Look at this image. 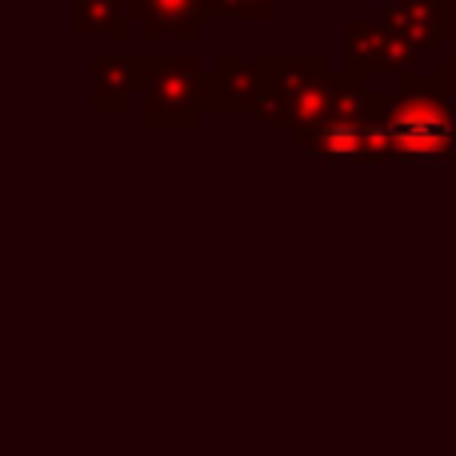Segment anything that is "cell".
Returning <instances> with one entry per match:
<instances>
[{"label": "cell", "instance_id": "cell-1", "mask_svg": "<svg viewBox=\"0 0 456 456\" xmlns=\"http://www.w3.org/2000/svg\"><path fill=\"white\" fill-rule=\"evenodd\" d=\"M452 96L444 80L409 77L401 93L369 96L372 128H377V152L388 165H420L441 168L456 157V128H452Z\"/></svg>", "mask_w": 456, "mask_h": 456}, {"label": "cell", "instance_id": "cell-2", "mask_svg": "<svg viewBox=\"0 0 456 456\" xmlns=\"http://www.w3.org/2000/svg\"><path fill=\"white\" fill-rule=\"evenodd\" d=\"M205 72L189 56L152 61L144 88V125L149 128H197L205 117Z\"/></svg>", "mask_w": 456, "mask_h": 456}, {"label": "cell", "instance_id": "cell-3", "mask_svg": "<svg viewBox=\"0 0 456 456\" xmlns=\"http://www.w3.org/2000/svg\"><path fill=\"white\" fill-rule=\"evenodd\" d=\"M300 152L324 165H361V160H380L377 152V128H372V112H356V117H332L316 128H300L289 133Z\"/></svg>", "mask_w": 456, "mask_h": 456}, {"label": "cell", "instance_id": "cell-4", "mask_svg": "<svg viewBox=\"0 0 456 456\" xmlns=\"http://www.w3.org/2000/svg\"><path fill=\"white\" fill-rule=\"evenodd\" d=\"M417 56L420 48L404 45L396 32H388L385 24H356L348 20L345 28V61L348 72L356 77H401V72L417 69Z\"/></svg>", "mask_w": 456, "mask_h": 456}, {"label": "cell", "instance_id": "cell-5", "mask_svg": "<svg viewBox=\"0 0 456 456\" xmlns=\"http://www.w3.org/2000/svg\"><path fill=\"white\" fill-rule=\"evenodd\" d=\"M221 0H136L133 4V20L144 24V37L160 40V37H189L197 40L205 20L221 16Z\"/></svg>", "mask_w": 456, "mask_h": 456}, {"label": "cell", "instance_id": "cell-6", "mask_svg": "<svg viewBox=\"0 0 456 456\" xmlns=\"http://www.w3.org/2000/svg\"><path fill=\"white\" fill-rule=\"evenodd\" d=\"M152 77L149 56H96L93 61V109L96 112H120L128 96H144Z\"/></svg>", "mask_w": 456, "mask_h": 456}, {"label": "cell", "instance_id": "cell-7", "mask_svg": "<svg viewBox=\"0 0 456 456\" xmlns=\"http://www.w3.org/2000/svg\"><path fill=\"white\" fill-rule=\"evenodd\" d=\"M380 24L412 48H436L449 32H444V4L441 0H393L380 12Z\"/></svg>", "mask_w": 456, "mask_h": 456}, {"label": "cell", "instance_id": "cell-8", "mask_svg": "<svg viewBox=\"0 0 456 456\" xmlns=\"http://www.w3.org/2000/svg\"><path fill=\"white\" fill-rule=\"evenodd\" d=\"M128 12L125 0H72V37H112L120 40L128 32Z\"/></svg>", "mask_w": 456, "mask_h": 456}, {"label": "cell", "instance_id": "cell-9", "mask_svg": "<svg viewBox=\"0 0 456 456\" xmlns=\"http://www.w3.org/2000/svg\"><path fill=\"white\" fill-rule=\"evenodd\" d=\"M281 0H221V8L236 20H268Z\"/></svg>", "mask_w": 456, "mask_h": 456}, {"label": "cell", "instance_id": "cell-10", "mask_svg": "<svg viewBox=\"0 0 456 456\" xmlns=\"http://www.w3.org/2000/svg\"><path fill=\"white\" fill-rule=\"evenodd\" d=\"M436 77L444 80V88H449V96L456 101V45L449 53H441V61H436Z\"/></svg>", "mask_w": 456, "mask_h": 456}, {"label": "cell", "instance_id": "cell-11", "mask_svg": "<svg viewBox=\"0 0 456 456\" xmlns=\"http://www.w3.org/2000/svg\"><path fill=\"white\" fill-rule=\"evenodd\" d=\"M444 32H449V37L456 40V0H449V4H444Z\"/></svg>", "mask_w": 456, "mask_h": 456}, {"label": "cell", "instance_id": "cell-12", "mask_svg": "<svg viewBox=\"0 0 456 456\" xmlns=\"http://www.w3.org/2000/svg\"><path fill=\"white\" fill-rule=\"evenodd\" d=\"M305 4H308V0H305ZM329 4H348V0H329Z\"/></svg>", "mask_w": 456, "mask_h": 456}, {"label": "cell", "instance_id": "cell-13", "mask_svg": "<svg viewBox=\"0 0 456 456\" xmlns=\"http://www.w3.org/2000/svg\"><path fill=\"white\" fill-rule=\"evenodd\" d=\"M125 4H128V12H133V4H136V0H125Z\"/></svg>", "mask_w": 456, "mask_h": 456}]
</instances>
